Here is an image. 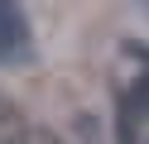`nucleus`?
<instances>
[{
    "label": "nucleus",
    "mask_w": 149,
    "mask_h": 144,
    "mask_svg": "<svg viewBox=\"0 0 149 144\" xmlns=\"http://www.w3.org/2000/svg\"><path fill=\"white\" fill-rule=\"evenodd\" d=\"M29 58H34V43H29V19H24L19 0H0V63L15 67Z\"/></svg>",
    "instance_id": "1"
},
{
    "label": "nucleus",
    "mask_w": 149,
    "mask_h": 144,
    "mask_svg": "<svg viewBox=\"0 0 149 144\" xmlns=\"http://www.w3.org/2000/svg\"><path fill=\"white\" fill-rule=\"evenodd\" d=\"M120 106H125L130 115H149V77H139V82L120 96Z\"/></svg>",
    "instance_id": "2"
},
{
    "label": "nucleus",
    "mask_w": 149,
    "mask_h": 144,
    "mask_svg": "<svg viewBox=\"0 0 149 144\" xmlns=\"http://www.w3.org/2000/svg\"><path fill=\"white\" fill-rule=\"evenodd\" d=\"M24 144H63L53 130H24Z\"/></svg>",
    "instance_id": "3"
},
{
    "label": "nucleus",
    "mask_w": 149,
    "mask_h": 144,
    "mask_svg": "<svg viewBox=\"0 0 149 144\" xmlns=\"http://www.w3.org/2000/svg\"><path fill=\"white\" fill-rule=\"evenodd\" d=\"M15 120V106H5V101H0V125H10Z\"/></svg>",
    "instance_id": "4"
}]
</instances>
